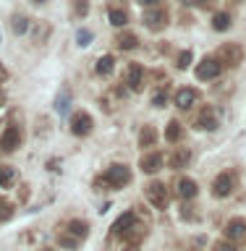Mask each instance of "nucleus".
Segmentation results:
<instances>
[{
	"mask_svg": "<svg viewBox=\"0 0 246 251\" xmlns=\"http://www.w3.org/2000/svg\"><path fill=\"white\" fill-rule=\"evenodd\" d=\"M191 162V152H189L186 147H178L176 152H173L170 157H168V165L173 170H181V168H186V165Z\"/></svg>",
	"mask_w": 246,
	"mask_h": 251,
	"instance_id": "13",
	"label": "nucleus"
},
{
	"mask_svg": "<svg viewBox=\"0 0 246 251\" xmlns=\"http://www.w3.org/2000/svg\"><path fill=\"white\" fill-rule=\"evenodd\" d=\"M155 141H157L155 126H144V128H141V133H139V144H141V147H152Z\"/></svg>",
	"mask_w": 246,
	"mask_h": 251,
	"instance_id": "20",
	"label": "nucleus"
},
{
	"mask_svg": "<svg viewBox=\"0 0 246 251\" xmlns=\"http://www.w3.org/2000/svg\"><path fill=\"white\" fill-rule=\"evenodd\" d=\"M196 100H199V92L191 89V86H184V89L176 92V97H173V102H176L178 110H191L196 105Z\"/></svg>",
	"mask_w": 246,
	"mask_h": 251,
	"instance_id": "10",
	"label": "nucleus"
},
{
	"mask_svg": "<svg viewBox=\"0 0 246 251\" xmlns=\"http://www.w3.org/2000/svg\"><path fill=\"white\" fill-rule=\"evenodd\" d=\"M144 194H147V199H149V204H152L155 209L168 207V188H165V183H160V180H152Z\"/></svg>",
	"mask_w": 246,
	"mask_h": 251,
	"instance_id": "6",
	"label": "nucleus"
},
{
	"mask_svg": "<svg viewBox=\"0 0 246 251\" xmlns=\"http://www.w3.org/2000/svg\"><path fill=\"white\" fill-rule=\"evenodd\" d=\"M134 220H137V215H134V212H126V215H121V217L115 220L110 230H113V235H121V238H123V233L134 225Z\"/></svg>",
	"mask_w": 246,
	"mask_h": 251,
	"instance_id": "15",
	"label": "nucleus"
},
{
	"mask_svg": "<svg viewBox=\"0 0 246 251\" xmlns=\"http://www.w3.org/2000/svg\"><path fill=\"white\" fill-rule=\"evenodd\" d=\"M212 29L215 31H228L231 29V16L228 13H215L212 16Z\"/></svg>",
	"mask_w": 246,
	"mask_h": 251,
	"instance_id": "23",
	"label": "nucleus"
},
{
	"mask_svg": "<svg viewBox=\"0 0 246 251\" xmlns=\"http://www.w3.org/2000/svg\"><path fill=\"white\" fill-rule=\"evenodd\" d=\"M31 3H45V0H31Z\"/></svg>",
	"mask_w": 246,
	"mask_h": 251,
	"instance_id": "37",
	"label": "nucleus"
},
{
	"mask_svg": "<svg viewBox=\"0 0 246 251\" xmlns=\"http://www.w3.org/2000/svg\"><path fill=\"white\" fill-rule=\"evenodd\" d=\"M215 58L220 60V66H223V68H225V66H228V68H236V66H239V63L244 60V50H241L239 45L228 42V45H223V47L218 50Z\"/></svg>",
	"mask_w": 246,
	"mask_h": 251,
	"instance_id": "3",
	"label": "nucleus"
},
{
	"mask_svg": "<svg viewBox=\"0 0 246 251\" xmlns=\"http://www.w3.org/2000/svg\"><path fill=\"white\" fill-rule=\"evenodd\" d=\"M139 3H141V5H147V8H152V5L160 3V0H139Z\"/></svg>",
	"mask_w": 246,
	"mask_h": 251,
	"instance_id": "35",
	"label": "nucleus"
},
{
	"mask_svg": "<svg viewBox=\"0 0 246 251\" xmlns=\"http://www.w3.org/2000/svg\"><path fill=\"white\" fill-rule=\"evenodd\" d=\"M74 11H76L79 16H84L86 11H89V5H86V0H74Z\"/></svg>",
	"mask_w": 246,
	"mask_h": 251,
	"instance_id": "31",
	"label": "nucleus"
},
{
	"mask_svg": "<svg viewBox=\"0 0 246 251\" xmlns=\"http://www.w3.org/2000/svg\"><path fill=\"white\" fill-rule=\"evenodd\" d=\"M5 217H11V207L0 201V220H5Z\"/></svg>",
	"mask_w": 246,
	"mask_h": 251,
	"instance_id": "33",
	"label": "nucleus"
},
{
	"mask_svg": "<svg viewBox=\"0 0 246 251\" xmlns=\"http://www.w3.org/2000/svg\"><path fill=\"white\" fill-rule=\"evenodd\" d=\"M42 251H53V249H42Z\"/></svg>",
	"mask_w": 246,
	"mask_h": 251,
	"instance_id": "39",
	"label": "nucleus"
},
{
	"mask_svg": "<svg viewBox=\"0 0 246 251\" xmlns=\"http://www.w3.org/2000/svg\"><path fill=\"white\" fill-rule=\"evenodd\" d=\"M131 180V170L126 165H110V168L100 176V183L108 188H123Z\"/></svg>",
	"mask_w": 246,
	"mask_h": 251,
	"instance_id": "1",
	"label": "nucleus"
},
{
	"mask_svg": "<svg viewBox=\"0 0 246 251\" xmlns=\"http://www.w3.org/2000/svg\"><path fill=\"white\" fill-rule=\"evenodd\" d=\"M68 233L76 235L79 241H84L86 235H89V223H86V220H71V223H68Z\"/></svg>",
	"mask_w": 246,
	"mask_h": 251,
	"instance_id": "18",
	"label": "nucleus"
},
{
	"mask_svg": "<svg viewBox=\"0 0 246 251\" xmlns=\"http://www.w3.org/2000/svg\"><path fill=\"white\" fill-rule=\"evenodd\" d=\"M94 128V121L89 113H84V110H79V113L71 115V133L74 136H89Z\"/></svg>",
	"mask_w": 246,
	"mask_h": 251,
	"instance_id": "5",
	"label": "nucleus"
},
{
	"mask_svg": "<svg viewBox=\"0 0 246 251\" xmlns=\"http://www.w3.org/2000/svg\"><path fill=\"white\" fill-rule=\"evenodd\" d=\"M11 29H13V34H27V29H29V19H27V16H13Z\"/></svg>",
	"mask_w": 246,
	"mask_h": 251,
	"instance_id": "25",
	"label": "nucleus"
},
{
	"mask_svg": "<svg viewBox=\"0 0 246 251\" xmlns=\"http://www.w3.org/2000/svg\"><path fill=\"white\" fill-rule=\"evenodd\" d=\"M76 39H79V45H89V39H92V31L89 29H82L76 34Z\"/></svg>",
	"mask_w": 246,
	"mask_h": 251,
	"instance_id": "30",
	"label": "nucleus"
},
{
	"mask_svg": "<svg viewBox=\"0 0 246 251\" xmlns=\"http://www.w3.org/2000/svg\"><path fill=\"white\" fill-rule=\"evenodd\" d=\"M196 128H207V131H215L218 128V115L212 110H202V115L196 118Z\"/></svg>",
	"mask_w": 246,
	"mask_h": 251,
	"instance_id": "17",
	"label": "nucleus"
},
{
	"mask_svg": "<svg viewBox=\"0 0 246 251\" xmlns=\"http://www.w3.org/2000/svg\"><path fill=\"white\" fill-rule=\"evenodd\" d=\"M178 196L181 199H194L196 194H199V186H196L194 178H178Z\"/></svg>",
	"mask_w": 246,
	"mask_h": 251,
	"instance_id": "14",
	"label": "nucleus"
},
{
	"mask_svg": "<svg viewBox=\"0 0 246 251\" xmlns=\"http://www.w3.org/2000/svg\"><path fill=\"white\" fill-rule=\"evenodd\" d=\"M165 102H168V86L160 92H155V97H152V105L155 107H165Z\"/></svg>",
	"mask_w": 246,
	"mask_h": 251,
	"instance_id": "28",
	"label": "nucleus"
},
{
	"mask_svg": "<svg viewBox=\"0 0 246 251\" xmlns=\"http://www.w3.org/2000/svg\"><path fill=\"white\" fill-rule=\"evenodd\" d=\"M108 19H110V24H113V26H126L129 16H126L123 8H110V11H108Z\"/></svg>",
	"mask_w": 246,
	"mask_h": 251,
	"instance_id": "22",
	"label": "nucleus"
},
{
	"mask_svg": "<svg viewBox=\"0 0 246 251\" xmlns=\"http://www.w3.org/2000/svg\"><path fill=\"white\" fill-rule=\"evenodd\" d=\"M144 26L147 29H152V31H160L168 26V11L160 5H152V8H147L144 11Z\"/></svg>",
	"mask_w": 246,
	"mask_h": 251,
	"instance_id": "4",
	"label": "nucleus"
},
{
	"mask_svg": "<svg viewBox=\"0 0 246 251\" xmlns=\"http://www.w3.org/2000/svg\"><path fill=\"white\" fill-rule=\"evenodd\" d=\"M181 133H184V128H181L178 121H170L168 126H165V139H168L170 144H176V141L181 139Z\"/></svg>",
	"mask_w": 246,
	"mask_h": 251,
	"instance_id": "21",
	"label": "nucleus"
},
{
	"mask_svg": "<svg viewBox=\"0 0 246 251\" xmlns=\"http://www.w3.org/2000/svg\"><path fill=\"white\" fill-rule=\"evenodd\" d=\"M115 45H118V50H137L139 39H137V34H131V31H123V34L115 37Z\"/></svg>",
	"mask_w": 246,
	"mask_h": 251,
	"instance_id": "16",
	"label": "nucleus"
},
{
	"mask_svg": "<svg viewBox=\"0 0 246 251\" xmlns=\"http://www.w3.org/2000/svg\"><path fill=\"white\" fill-rule=\"evenodd\" d=\"M215 251H239V249H236V243H231V241H218L215 243Z\"/></svg>",
	"mask_w": 246,
	"mask_h": 251,
	"instance_id": "29",
	"label": "nucleus"
},
{
	"mask_svg": "<svg viewBox=\"0 0 246 251\" xmlns=\"http://www.w3.org/2000/svg\"><path fill=\"white\" fill-rule=\"evenodd\" d=\"M126 84H129L131 92H141L144 89V68L139 63H131L129 71H126Z\"/></svg>",
	"mask_w": 246,
	"mask_h": 251,
	"instance_id": "11",
	"label": "nucleus"
},
{
	"mask_svg": "<svg viewBox=\"0 0 246 251\" xmlns=\"http://www.w3.org/2000/svg\"><path fill=\"white\" fill-rule=\"evenodd\" d=\"M220 71H223V66H220L218 58H204L199 66H196V78L199 81H210V78H218Z\"/></svg>",
	"mask_w": 246,
	"mask_h": 251,
	"instance_id": "9",
	"label": "nucleus"
},
{
	"mask_svg": "<svg viewBox=\"0 0 246 251\" xmlns=\"http://www.w3.org/2000/svg\"><path fill=\"white\" fill-rule=\"evenodd\" d=\"M0 102H3V92H0Z\"/></svg>",
	"mask_w": 246,
	"mask_h": 251,
	"instance_id": "38",
	"label": "nucleus"
},
{
	"mask_svg": "<svg viewBox=\"0 0 246 251\" xmlns=\"http://www.w3.org/2000/svg\"><path fill=\"white\" fill-rule=\"evenodd\" d=\"M191 60H194V52H191V50H184V52L178 55L176 66H178V68H189V66H191Z\"/></svg>",
	"mask_w": 246,
	"mask_h": 251,
	"instance_id": "27",
	"label": "nucleus"
},
{
	"mask_svg": "<svg viewBox=\"0 0 246 251\" xmlns=\"http://www.w3.org/2000/svg\"><path fill=\"white\" fill-rule=\"evenodd\" d=\"M225 238L231 241V243H236V246L246 241V220H244V217L228 220V225H225Z\"/></svg>",
	"mask_w": 246,
	"mask_h": 251,
	"instance_id": "7",
	"label": "nucleus"
},
{
	"mask_svg": "<svg viewBox=\"0 0 246 251\" xmlns=\"http://www.w3.org/2000/svg\"><path fill=\"white\" fill-rule=\"evenodd\" d=\"M184 5H207L210 0H181Z\"/></svg>",
	"mask_w": 246,
	"mask_h": 251,
	"instance_id": "34",
	"label": "nucleus"
},
{
	"mask_svg": "<svg viewBox=\"0 0 246 251\" xmlns=\"http://www.w3.org/2000/svg\"><path fill=\"white\" fill-rule=\"evenodd\" d=\"M21 147V131H19V126H8V128L0 133V149L3 152H16V149Z\"/></svg>",
	"mask_w": 246,
	"mask_h": 251,
	"instance_id": "8",
	"label": "nucleus"
},
{
	"mask_svg": "<svg viewBox=\"0 0 246 251\" xmlns=\"http://www.w3.org/2000/svg\"><path fill=\"white\" fill-rule=\"evenodd\" d=\"M236 173L233 170H223L220 176L212 180V196H218V199H225V196H231L236 191Z\"/></svg>",
	"mask_w": 246,
	"mask_h": 251,
	"instance_id": "2",
	"label": "nucleus"
},
{
	"mask_svg": "<svg viewBox=\"0 0 246 251\" xmlns=\"http://www.w3.org/2000/svg\"><path fill=\"white\" fill-rule=\"evenodd\" d=\"M55 107H58V113H66L68 110V92H63V97H58V105Z\"/></svg>",
	"mask_w": 246,
	"mask_h": 251,
	"instance_id": "32",
	"label": "nucleus"
},
{
	"mask_svg": "<svg viewBox=\"0 0 246 251\" xmlns=\"http://www.w3.org/2000/svg\"><path fill=\"white\" fill-rule=\"evenodd\" d=\"M94 68H97V74H100V76H110V74H113V68H115L113 55H102V58L97 60V66H94Z\"/></svg>",
	"mask_w": 246,
	"mask_h": 251,
	"instance_id": "19",
	"label": "nucleus"
},
{
	"mask_svg": "<svg viewBox=\"0 0 246 251\" xmlns=\"http://www.w3.org/2000/svg\"><path fill=\"white\" fill-rule=\"evenodd\" d=\"M139 168L152 176V173H157V170L163 168V154H160V152H147V154H141Z\"/></svg>",
	"mask_w": 246,
	"mask_h": 251,
	"instance_id": "12",
	"label": "nucleus"
},
{
	"mask_svg": "<svg viewBox=\"0 0 246 251\" xmlns=\"http://www.w3.org/2000/svg\"><path fill=\"white\" fill-rule=\"evenodd\" d=\"M5 78H8V71H5L3 66H0V81H5Z\"/></svg>",
	"mask_w": 246,
	"mask_h": 251,
	"instance_id": "36",
	"label": "nucleus"
},
{
	"mask_svg": "<svg viewBox=\"0 0 246 251\" xmlns=\"http://www.w3.org/2000/svg\"><path fill=\"white\" fill-rule=\"evenodd\" d=\"M16 180V170L13 168H0V188H11Z\"/></svg>",
	"mask_w": 246,
	"mask_h": 251,
	"instance_id": "24",
	"label": "nucleus"
},
{
	"mask_svg": "<svg viewBox=\"0 0 246 251\" xmlns=\"http://www.w3.org/2000/svg\"><path fill=\"white\" fill-rule=\"evenodd\" d=\"M58 243H60V246H66V249H76L82 241H79L76 235H71V233L66 230V233H60V235H58Z\"/></svg>",
	"mask_w": 246,
	"mask_h": 251,
	"instance_id": "26",
	"label": "nucleus"
}]
</instances>
